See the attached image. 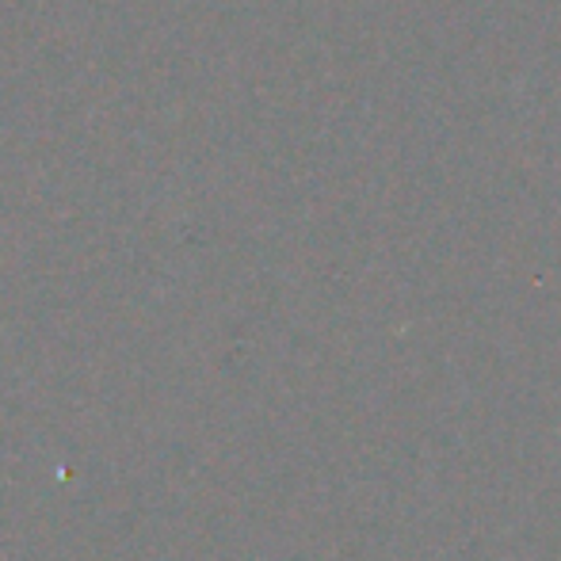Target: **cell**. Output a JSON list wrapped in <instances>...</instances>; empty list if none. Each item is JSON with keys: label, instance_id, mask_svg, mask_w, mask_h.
Instances as JSON below:
<instances>
[]
</instances>
